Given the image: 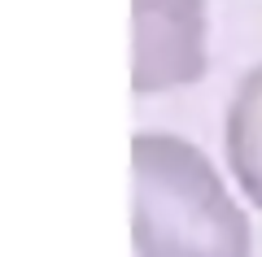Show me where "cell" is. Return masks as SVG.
<instances>
[{"instance_id": "cell-2", "label": "cell", "mask_w": 262, "mask_h": 257, "mask_svg": "<svg viewBox=\"0 0 262 257\" xmlns=\"http://www.w3.org/2000/svg\"><path fill=\"white\" fill-rule=\"evenodd\" d=\"M206 0H131V92L158 96L206 74Z\"/></svg>"}, {"instance_id": "cell-1", "label": "cell", "mask_w": 262, "mask_h": 257, "mask_svg": "<svg viewBox=\"0 0 262 257\" xmlns=\"http://www.w3.org/2000/svg\"><path fill=\"white\" fill-rule=\"evenodd\" d=\"M131 248L136 257H253L249 218L192 139L131 135Z\"/></svg>"}, {"instance_id": "cell-3", "label": "cell", "mask_w": 262, "mask_h": 257, "mask_svg": "<svg viewBox=\"0 0 262 257\" xmlns=\"http://www.w3.org/2000/svg\"><path fill=\"white\" fill-rule=\"evenodd\" d=\"M223 157L241 196L262 209V61L236 83L223 118Z\"/></svg>"}]
</instances>
